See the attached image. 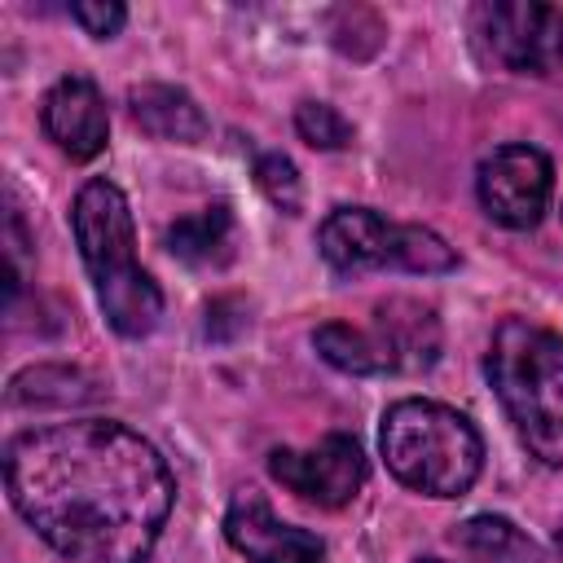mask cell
Here are the masks:
<instances>
[{"label":"cell","instance_id":"obj_1","mask_svg":"<svg viewBox=\"0 0 563 563\" xmlns=\"http://www.w3.org/2000/svg\"><path fill=\"white\" fill-rule=\"evenodd\" d=\"M4 488L22 523L70 563H145L176 501L163 453L110 418L18 431Z\"/></svg>","mask_w":563,"mask_h":563},{"label":"cell","instance_id":"obj_2","mask_svg":"<svg viewBox=\"0 0 563 563\" xmlns=\"http://www.w3.org/2000/svg\"><path fill=\"white\" fill-rule=\"evenodd\" d=\"M70 229L110 330L123 339H145L163 317V295L154 277L136 264V233L123 189L106 176L88 180L75 194Z\"/></svg>","mask_w":563,"mask_h":563},{"label":"cell","instance_id":"obj_3","mask_svg":"<svg viewBox=\"0 0 563 563\" xmlns=\"http://www.w3.org/2000/svg\"><path fill=\"white\" fill-rule=\"evenodd\" d=\"M484 374L523 449L541 466H563V334L506 317L488 339Z\"/></svg>","mask_w":563,"mask_h":563},{"label":"cell","instance_id":"obj_4","mask_svg":"<svg viewBox=\"0 0 563 563\" xmlns=\"http://www.w3.org/2000/svg\"><path fill=\"white\" fill-rule=\"evenodd\" d=\"M378 449L387 471L422 497H462L484 471L475 422L440 400H396L383 413Z\"/></svg>","mask_w":563,"mask_h":563},{"label":"cell","instance_id":"obj_5","mask_svg":"<svg viewBox=\"0 0 563 563\" xmlns=\"http://www.w3.org/2000/svg\"><path fill=\"white\" fill-rule=\"evenodd\" d=\"M440 317L431 303L391 295L374 303L369 325H347V321H325L312 334V347L321 361H330L343 374H422L440 361Z\"/></svg>","mask_w":563,"mask_h":563},{"label":"cell","instance_id":"obj_6","mask_svg":"<svg viewBox=\"0 0 563 563\" xmlns=\"http://www.w3.org/2000/svg\"><path fill=\"white\" fill-rule=\"evenodd\" d=\"M317 246H321V260L343 277L378 273V268L449 273L457 264L453 246L435 229L400 224L369 207H334L317 229Z\"/></svg>","mask_w":563,"mask_h":563},{"label":"cell","instance_id":"obj_7","mask_svg":"<svg viewBox=\"0 0 563 563\" xmlns=\"http://www.w3.org/2000/svg\"><path fill=\"white\" fill-rule=\"evenodd\" d=\"M475 35L484 53L510 75L563 70V9L537 0H497L475 9Z\"/></svg>","mask_w":563,"mask_h":563},{"label":"cell","instance_id":"obj_8","mask_svg":"<svg viewBox=\"0 0 563 563\" xmlns=\"http://www.w3.org/2000/svg\"><path fill=\"white\" fill-rule=\"evenodd\" d=\"M475 194L493 224L515 229V233L537 229L550 207V194H554V163L537 145H523V141L497 145L479 163Z\"/></svg>","mask_w":563,"mask_h":563},{"label":"cell","instance_id":"obj_9","mask_svg":"<svg viewBox=\"0 0 563 563\" xmlns=\"http://www.w3.org/2000/svg\"><path fill=\"white\" fill-rule=\"evenodd\" d=\"M268 471L277 484H286L295 497H303L321 510L347 506L365 488V475H369L361 440L347 431H330L312 449H273Z\"/></svg>","mask_w":563,"mask_h":563},{"label":"cell","instance_id":"obj_10","mask_svg":"<svg viewBox=\"0 0 563 563\" xmlns=\"http://www.w3.org/2000/svg\"><path fill=\"white\" fill-rule=\"evenodd\" d=\"M224 537L246 563H321L325 541L308 528L282 523L264 493L238 488L229 510H224Z\"/></svg>","mask_w":563,"mask_h":563},{"label":"cell","instance_id":"obj_11","mask_svg":"<svg viewBox=\"0 0 563 563\" xmlns=\"http://www.w3.org/2000/svg\"><path fill=\"white\" fill-rule=\"evenodd\" d=\"M40 123L48 132V141L75 158V163H88L106 150V136H110V114H106V97L101 88L88 79V75H66L57 79L48 92H44V106H40Z\"/></svg>","mask_w":563,"mask_h":563},{"label":"cell","instance_id":"obj_12","mask_svg":"<svg viewBox=\"0 0 563 563\" xmlns=\"http://www.w3.org/2000/svg\"><path fill=\"white\" fill-rule=\"evenodd\" d=\"M128 114L141 132L158 136V141H180V145H194L207 136V114L202 106L176 88V84H141L128 92Z\"/></svg>","mask_w":563,"mask_h":563},{"label":"cell","instance_id":"obj_13","mask_svg":"<svg viewBox=\"0 0 563 563\" xmlns=\"http://www.w3.org/2000/svg\"><path fill=\"white\" fill-rule=\"evenodd\" d=\"M453 545L466 563H545L541 545L506 515H471L453 528Z\"/></svg>","mask_w":563,"mask_h":563},{"label":"cell","instance_id":"obj_14","mask_svg":"<svg viewBox=\"0 0 563 563\" xmlns=\"http://www.w3.org/2000/svg\"><path fill=\"white\" fill-rule=\"evenodd\" d=\"M167 251L185 264H224L233 255V211L224 202H211L167 229Z\"/></svg>","mask_w":563,"mask_h":563},{"label":"cell","instance_id":"obj_15","mask_svg":"<svg viewBox=\"0 0 563 563\" xmlns=\"http://www.w3.org/2000/svg\"><path fill=\"white\" fill-rule=\"evenodd\" d=\"M88 396H92L88 378L66 365H35L9 383V405H75Z\"/></svg>","mask_w":563,"mask_h":563},{"label":"cell","instance_id":"obj_16","mask_svg":"<svg viewBox=\"0 0 563 563\" xmlns=\"http://www.w3.org/2000/svg\"><path fill=\"white\" fill-rule=\"evenodd\" d=\"M295 132L312 150H347L352 145V123L330 106V101H299L295 110Z\"/></svg>","mask_w":563,"mask_h":563},{"label":"cell","instance_id":"obj_17","mask_svg":"<svg viewBox=\"0 0 563 563\" xmlns=\"http://www.w3.org/2000/svg\"><path fill=\"white\" fill-rule=\"evenodd\" d=\"M255 185H260V194H264L277 211H286V216H295L299 202H303L299 172H295V163H290L286 154H264V158L255 163Z\"/></svg>","mask_w":563,"mask_h":563},{"label":"cell","instance_id":"obj_18","mask_svg":"<svg viewBox=\"0 0 563 563\" xmlns=\"http://www.w3.org/2000/svg\"><path fill=\"white\" fill-rule=\"evenodd\" d=\"M70 18L92 35V40H110L119 35V26L128 22V9L119 0H75L70 4Z\"/></svg>","mask_w":563,"mask_h":563},{"label":"cell","instance_id":"obj_19","mask_svg":"<svg viewBox=\"0 0 563 563\" xmlns=\"http://www.w3.org/2000/svg\"><path fill=\"white\" fill-rule=\"evenodd\" d=\"M418 563H444V559H418Z\"/></svg>","mask_w":563,"mask_h":563}]
</instances>
